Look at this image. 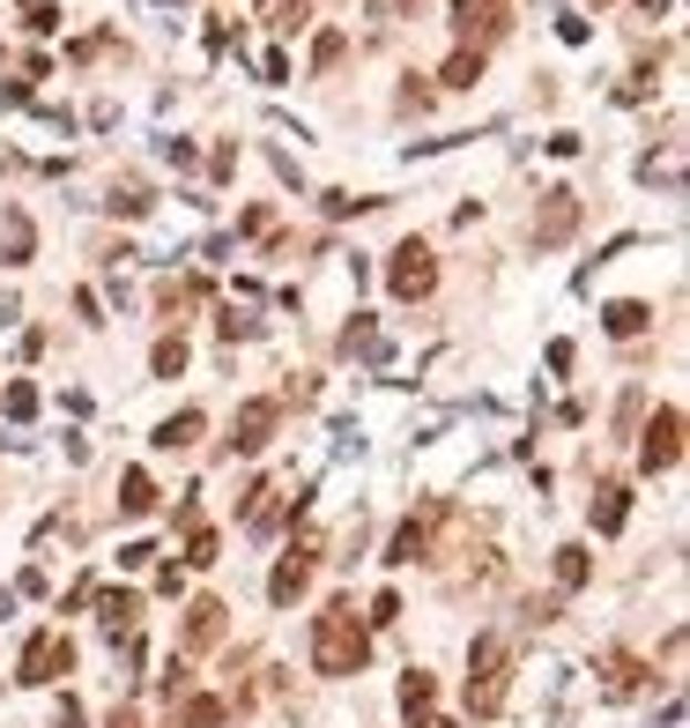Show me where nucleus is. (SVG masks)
<instances>
[{
	"label": "nucleus",
	"mask_w": 690,
	"mask_h": 728,
	"mask_svg": "<svg viewBox=\"0 0 690 728\" xmlns=\"http://www.w3.org/2000/svg\"><path fill=\"white\" fill-rule=\"evenodd\" d=\"M8 260H30V216L8 208Z\"/></svg>",
	"instance_id": "a878e982"
},
{
	"label": "nucleus",
	"mask_w": 690,
	"mask_h": 728,
	"mask_svg": "<svg viewBox=\"0 0 690 728\" xmlns=\"http://www.w3.org/2000/svg\"><path fill=\"white\" fill-rule=\"evenodd\" d=\"M587 573H594V551L587 543H565L557 551V587H587Z\"/></svg>",
	"instance_id": "aec40b11"
},
{
	"label": "nucleus",
	"mask_w": 690,
	"mask_h": 728,
	"mask_svg": "<svg viewBox=\"0 0 690 728\" xmlns=\"http://www.w3.org/2000/svg\"><path fill=\"white\" fill-rule=\"evenodd\" d=\"M74 669V647L60 639V632H38L23 647V662H16V684H60Z\"/></svg>",
	"instance_id": "0eeeda50"
},
{
	"label": "nucleus",
	"mask_w": 690,
	"mask_h": 728,
	"mask_svg": "<svg viewBox=\"0 0 690 728\" xmlns=\"http://www.w3.org/2000/svg\"><path fill=\"white\" fill-rule=\"evenodd\" d=\"M387 283H394V298H401V305L431 298V283H439V260H431V246H423V238H401V246H394V268H387Z\"/></svg>",
	"instance_id": "7ed1b4c3"
},
{
	"label": "nucleus",
	"mask_w": 690,
	"mask_h": 728,
	"mask_svg": "<svg viewBox=\"0 0 690 728\" xmlns=\"http://www.w3.org/2000/svg\"><path fill=\"white\" fill-rule=\"evenodd\" d=\"M0 409H8V417H38V387H30V379H16V387L0 394Z\"/></svg>",
	"instance_id": "393cba45"
},
{
	"label": "nucleus",
	"mask_w": 690,
	"mask_h": 728,
	"mask_svg": "<svg viewBox=\"0 0 690 728\" xmlns=\"http://www.w3.org/2000/svg\"><path fill=\"white\" fill-rule=\"evenodd\" d=\"M312 0H268V30H305Z\"/></svg>",
	"instance_id": "5701e85b"
},
{
	"label": "nucleus",
	"mask_w": 690,
	"mask_h": 728,
	"mask_svg": "<svg viewBox=\"0 0 690 728\" xmlns=\"http://www.w3.org/2000/svg\"><path fill=\"white\" fill-rule=\"evenodd\" d=\"M505 677H513V647L497 632H483L468 647V714L475 721H491L497 706H505Z\"/></svg>",
	"instance_id": "f03ea898"
},
{
	"label": "nucleus",
	"mask_w": 690,
	"mask_h": 728,
	"mask_svg": "<svg viewBox=\"0 0 690 728\" xmlns=\"http://www.w3.org/2000/svg\"><path fill=\"white\" fill-rule=\"evenodd\" d=\"M601 677H609V691H631V684H639L646 669L631 662V654H617V647H609V654H601Z\"/></svg>",
	"instance_id": "4be33fe9"
},
{
	"label": "nucleus",
	"mask_w": 690,
	"mask_h": 728,
	"mask_svg": "<svg viewBox=\"0 0 690 728\" xmlns=\"http://www.w3.org/2000/svg\"><path fill=\"white\" fill-rule=\"evenodd\" d=\"M624 513H631V491H624V483H601V491H594V535H617Z\"/></svg>",
	"instance_id": "ddd939ff"
},
{
	"label": "nucleus",
	"mask_w": 690,
	"mask_h": 728,
	"mask_svg": "<svg viewBox=\"0 0 690 728\" xmlns=\"http://www.w3.org/2000/svg\"><path fill=\"white\" fill-rule=\"evenodd\" d=\"M594 8H601V0H594Z\"/></svg>",
	"instance_id": "7c9ffc66"
},
{
	"label": "nucleus",
	"mask_w": 690,
	"mask_h": 728,
	"mask_svg": "<svg viewBox=\"0 0 690 728\" xmlns=\"http://www.w3.org/2000/svg\"><path fill=\"white\" fill-rule=\"evenodd\" d=\"M305 587H312V543H297V551L282 557V565H275V580H268V603H275V609H290L297 595H305Z\"/></svg>",
	"instance_id": "1a4fd4ad"
},
{
	"label": "nucleus",
	"mask_w": 690,
	"mask_h": 728,
	"mask_svg": "<svg viewBox=\"0 0 690 728\" xmlns=\"http://www.w3.org/2000/svg\"><path fill=\"white\" fill-rule=\"evenodd\" d=\"M364 662H371V632H364V617H357V603L334 595V603L312 617V669H320V677H357Z\"/></svg>",
	"instance_id": "f257e3e1"
},
{
	"label": "nucleus",
	"mask_w": 690,
	"mask_h": 728,
	"mask_svg": "<svg viewBox=\"0 0 690 728\" xmlns=\"http://www.w3.org/2000/svg\"><path fill=\"white\" fill-rule=\"evenodd\" d=\"M148 178H112V216H148Z\"/></svg>",
	"instance_id": "6ab92c4d"
},
{
	"label": "nucleus",
	"mask_w": 690,
	"mask_h": 728,
	"mask_svg": "<svg viewBox=\"0 0 690 728\" xmlns=\"http://www.w3.org/2000/svg\"><path fill=\"white\" fill-rule=\"evenodd\" d=\"M223 721V699H186L178 706V728H216Z\"/></svg>",
	"instance_id": "b1692460"
},
{
	"label": "nucleus",
	"mask_w": 690,
	"mask_h": 728,
	"mask_svg": "<svg viewBox=\"0 0 690 728\" xmlns=\"http://www.w3.org/2000/svg\"><path fill=\"white\" fill-rule=\"evenodd\" d=\"M453 30H461V45H491L513 30V0H453Z\"/></svg>",
	"instance_id": "20e7f679"
},
{
	"label": "nucleus",
	"mask_w": 690,
	"mask_h": 728,
	"mask_svg": "<svg viewBox=\"0 0 690 728\" xmlns=\"http://www.w3.org/2000/svg\"><path fill=\"white\" fill-rule=\"evenodd\" d=\"M431 699H439V677H431V669H409V677H401V714H409V721H423V714H431Z\"/></svg>",
	"instance_id": "f3484780"
},
{
	"label": "nucleus",
	"mask_w": 690,
	"mask_h": 728,
	"mask_svg": "<svg viewBox=\"0 0 690 728\" xmlns=\"http://www.w3.org/2000/svg\"><path fill=\"white\" fill-rule=\"evenodd\" d=\"M200 424H208L200 409H178V417H164V424H156V447H164V453H186V447L200 439Z\"/></svg>",
	"instance_id": "4468645a"
},
{
	"label": "nucleus",
	"mask_w": 690,
	"mask_h": 728,
	"mask_svg": "<svg viewBox=\"0 0 690 728\" xmlns=\"http://www.w3.org/2000/svg\"><path fill=\"white\" fill-rule=\"evenodd\" d=\"M334 60H342V30H327V38H320V52H312V68H334Z\"/></svg>",
	"instance_id": "c85d7f7f"
},
{
	"label": "nucleus",
	"mask_w": 690,
	"mask_h": 728,
	"mask_svg": "<svg viewBox=\"0 0 690 728\" xmlns=\"http://www.w3.org/2000/svg\"><path fill=\"white\" fill-rule=\"evenodd\" d=\"M416 557H431V521H401L387 543V565H416Z\"/></svg>",
	"instance_id": "f8f14e48"
},
{
	"label": "nucleus",
	"mask_w": 690,
	"mask_h": 728,
	"mask_svg": "<svg viewBox=\"0 0 690 728\" xmlns=\"http://www.w3.org/2000/svg\"><path fill=\"white\" fill-rule=\"evenodd\" d=\"M104 728H142V721H134V706H120V714H112Z\"/></svg>",
	"instance_id": "c756f323"
},
{
	"label": "nucleus",
	"mask_w": 690,
	"mask_h": 728,
	"mask_svg": "<svg viewBox=\"0 0 690 728\" xmlns=\"http://www.w3.org/2000/svg\"><path fill=\"white\" fill-rule=\"evenodd\" d=\"M394 617H401V595H394V587H387V595H371V625H394Z\"/></svg>",
	"instance_id": "cd10ccee"
},
{
	"label": "nucleus",
	"mask_w": 690,
	"mask_h": 728,
	"mask_svg": "<svg viewBox=\"0 0 690 728\" xmlns=\"http://www.w3.org/2000/svg\"><path fill=\"white\" fill-rule=\"evenodd\" d=\"M186 565H216V535L194 527V543H186Z\"/></svg>",
	"instance_id": "bb28decb"
},
{
	"label": "nucleus",
	"mask_w": 690,
	"mask_h": 728,
	"mask_svg": "<svg viewBox=\"0 0 690 728\" xmlns=\"http://www.w3.org/2000/svg\"><path fill=\"white\" fill-rule=\"evenodd\" d=\"M120 513H126V521L156 513V483H148V469H126V476H120Z\"/></svg>",
	"instance_id": "2eb2a0df"
},
{
	"label": "nucleus",
	"mask_w": 690,
	"mask_h": 728,
	"mask_svg": "<svg viewBox=\"0 0 690 728\" xmlns=\"http://www.w3.org/2000/svg\"><path fill=\"white\" fill-rule=\"evenodd\" d=\"M571 230H579V194H565V186H557V194H543V216L527 224V246L549 253V246H565Z\"/></svg>",
	"instance_id": "6e6552de"
},
{
	"label": "nucleus",
	"mask_w": 690,
	"mask_h": 728,
	"mask_svg": "<svg viewBox=\"0 0 690 728\" xmlns=\"http://www.w3.org/2000/svg\"><path fill=\"white\" fill-rule=\"evenodd\" d=\"M97 609H104V639H134V625H142V595H120V587H112Z\"/></svg>",
	"instance_id": "9b49d317"
},
{
	"label": "nucleus",
	"mask_w": 690,
	"mask_h": 728,
	"mask_svg": "<svg viewBox=\"0 0 690 728\" xmlns=\"http://www.w3.org/2000/svg\"><path fill=\"white\" fill-rule=\"evenodd\" d=\"M601 327H609L617 342H631V335H646V327H653V312H646L639 298H617V305H609V312H601Z\"/></svg>",
	"instance_id": "dca6fc26"
},
{
	"label": "nucleus",
	"mask_w": 690,
	"mask_h": 728,
	"mask_svg": "<svg viewBox=\"0 0 690 728\" xmlns=\"http://www.w3.org/2000/svg\"><path fill=\"white\" fill-rule=\"evenodd\" d=\"M223 639V603L216 595H200L194 609H186V632H178V647H216Z\"/></svg>",
	"instance_id": "9d476101"
},
{
	"label": "nucleus",
	"mask_w": 690,
	"mask_h": 728,
	"mask_svg": "<svg viewBox=\"0 0 690 728\" xmlns=\"http://www.w3.org/2000/svg\"><path fill=\"white\" fill-rule=\"evenodd\" d=\"M148 372H156V379H178V372H186V335H164V342L148 350Z\"/></svg>",
	"instance_id": "412c9836"
},
{
	"label": "nucleus",
	"mask_w": 690,
	"mask_h": 728,
	"mask_svg": "<svg viewBox=\"0 0 690 728\" xmlns=\"http://www.w3.org/2000/svg\"><path fill=\"white\" fill-rule=\"evenodd\" d=\"M275 424H282V402L275 394H253V402H238V417H230V439L223 447L230 453H260L275 439Z\"/></svg>",
	"instance_id": "39448f33"
},
{
	"label": "nucleus",
	"mask_w": 690,
	"mask_h": 728,
	"mask_svg": "<svg viewBox=\"0 0 690 728\" xmlns=\"http://www.w3.org/2000/svg\"><path fill=\"white\" fill-rule=\"evenodd\" d=\"M445 90H475V82H483V52H475V45H461V52H453V60H445Z\"/></svg>",
	"instance_id": "a211bd4d"
},
{
	"label": "nucleus",
	"mask_w": 690,
	"mask_h": 728,
	"mask_svg": "<svg viewBox=\"0 0 690 728\" xmlns=\"http://www.w3.org/2000/svg\"><path fill=\"white\" fill-rule=\"evenodd\" d=\"M639 461H646V469H676V461H683V409H676V402H661V409H653V424L639 431Z\"/></svg>",
	"instance_id": "423d86ee"
}]
</instances>
